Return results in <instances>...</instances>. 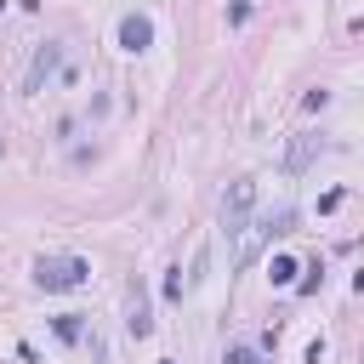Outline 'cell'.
Returning a JSON list of instances; mask_svg holds the SVG:
<instances>
[{"mask_svg": "<svg viewBox=\"0 0 364 364\" xmlns=\"http://www.w3.org/2000/svg\"><path fill=\"white\" fill-rule=\"evenodd\" d=\"M148 46H154V23H148V11H125V17H119V51L142 57Z\"/></svg>", "mask_w": 364, "mask_h": 364, "instance_id": "3957f363", "label": "cell"}, {"mask_svg": "<svg viewBox=\"0 0 364 364\" xmlns=\"http://www.w3.org/2000/svg\"><path fill=\"white\" fill-rule=\"evenodd\" d=\"M34 284L40 290H80V284H91V262L85 256H40Z\"/></svg>", "mask_w": 364, "mask_h": 364, "instance_id": "6da1fadb", "label": "cell"}, {"mask_svg": "<svg viewBox=\"0 0 364 364\" xmlns=\"http://www.w3.org/2000/svg\"><path fill=\"white\" fill-rule=\"evenodd\" d=\"M250 205H256V182H250V176L228 182V193H222V228H228V239L250 222Z\"/></svg>", "mask_w": 364, "mask_h": 364, "instance_id": "7a4b0ae2", "label": "cell"}, {"mask_svg": "<svg viewBox=\"0 0 364 364\" xmlns=\"http://www.w3.org/2000/svg\"><path fill=\"white\" fill-rule=\"evenodd\" d=\"M0 6H6V0H0Z\"/></svg>", "mask_w": 364, "mask_h": 364, "instance_id": "5bb4252c", "label": "cell"}, {"mask_svg": "<svg viewBox=\"0 0 364 364\" xmlns=\"http://www.w3.org/2000/svg\"><path fill=\"white\" fill-rule=\"evenodd\" d=\"M182 290H188V279H182V267H171L165 273V301H182Z\"/></svg>", "mask_w": 364, "mask_h": 364, "instance_id": "8fae6325", "label": "cell"}, {"mask_svg": "<svg viewBox=\"0 0 364 364\" xmlns=\"http://www.w3.org/2000/svg\"><path fill=\"white\" fill-rule=\"evenodd\" d=\"M318 284H324V262H313V267H301V279H296V290H301V296H318Z\"/></svg>", "mask_w": 364, "mask_h": 364, "instance_id": "9c48e42d", "label": "cell"}, {"mask_svg": "<svg viewBox=\"0 0 364 364\" xmlns=\"http://www.w3.org/2000/svg\"><path fill=\"white\" fill-rule=\"evenodd\" d=\"M296 273H301V262H296V256H284V250L267 262V279H273L279 290H290V284H296Z\"/></svg>", "mask_w": 364, "mask_h": 364, "instance_id": "8992f818", "label": "cell"}, {"mask_svg": "<svg viewBox=\"0 0 364 364\" xmlns=\"http://www.w3.org/2000/svg\"><path fill=\"white\" fill-rule=\"evenodd\" d=\"M341 199H347V193H341V188H330V193H318V210H324V216H330V210H336V205H341Z\"/></svg>", "mask_w": 364, "mask_h": 364, "instance_id": "7c38bea8", "label": "cell"}, {"mask_svg": "<svg viewBox=\"0 0 364 364\" xmlns=\"http://www.w3.org/2000/svg\"><path fill=\"white\" fill-rule=\"evenodd\" d=\"M222 364H262V358H256V347H245V341H233V347L222 353Z\"/></svg>", "mask_w": 364, "mask_h": 364, "instance_id": "30bf717a", "label": "cell"}, {"mask_svg": "<svg viewBox=\"0 0 364 364\" xmlns=\"http://www.w3.org/2000/svg\"><path fill=\"white\" fill-rule=\"evenodd\" d=\"M159 364H171V358H159Z\"/></svg>", "mask_w": 364, "mask_h": 364, "instance_id": "4fadbf2b", "label": "cell"}, {"mask_svg": "<svg viewBox=\"0 0 364 364\" xmlns=\"http://www.w3.org/2000/svg\"><path fill=\"white\" fill-rule=\"evenodd\" d=\"M318 154H324V142H318L313 131H301V136L290 142V154H284V171H307V165H313Z\"/></svg>", "mask_w": 364, "mask_h": 364, "instance_id": "5b68a950", "label": "cell"}, {"mask_svg": "<svg viewBox=\"0 0 364 364\" xmlns=\"http://www.w3.org/2000/svg\"><path fill=\"white\" fill-rule=\"evenodd\" d=\"M125 324H131V336H136V341L154 330V318H148V307H142V290H136V284H131V318H125Z\"/></svg>", "mask_w": 364, "mask_h": 364, "instance_id": "52a82bcc", "label": "cell"}, {"mask_svg": "<svg viewBox=\"0 0 364 364\" xmlns=\"http://www.w3.org/2000/svg\"><path fill=\"white\" fill-rule=\"evenodd\" d=\"M51 336H57V341H80V336H85L80 313H57V318H51Z\"/></svg>", "mask_w": 364, "mask_h": 364, "instance_id": "ba28073f", "label": "cell"}, {"mask_svg": "<svg viewBox=\"0 0 364 364\" xmlns=\"http://www.w3.org/2000/svg\"><path fill=\"white\" fill-rule=\"evenodd\" d=\"M63 68V40H46L40 51H34V63H28V80H23V91H40L51 74Z\"/></svg>", "mask_w": 364, "mask_h": 364, "instance_id": "277c9868", "label": "cell"}]
</instances>
